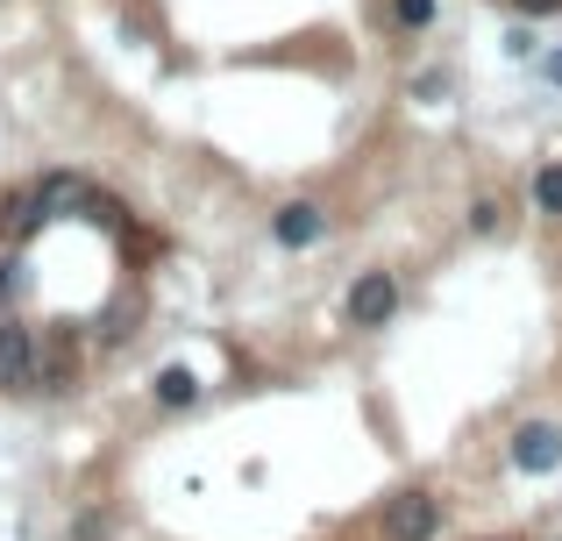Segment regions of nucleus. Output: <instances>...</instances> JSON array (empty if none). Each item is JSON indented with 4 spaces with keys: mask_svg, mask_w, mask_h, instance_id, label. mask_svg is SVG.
Segmentation results:
<instances>
[{
    "mask_svg": "<svg viewBox=\"0 0 562 541\" xmlns=\"http://www.w3.org/2000/svg\"><path fill=\"white\" fill-rule=\"evenodd\" d=\"M441 534V499L435 492H398L384 506V541H435Z\"/></svg>",
    "mask_w": 562,
    "mask_h": 541,
    "instance_id": "1",
    "label": "nucleus"
},
{
    "mask_svg": "<svg viewBox=\"0 0 562 541\" xmlns=\"http://www.w3.org/2000/svg\"><path fill=\"white\" fill-rule=\"evenodd\" d=\"M29 385H36V328L0 314V392H29Z\"/></svg>",
    "mask_w": 562,
    "mask_h": 541,
    "instance_id": "2",
    "label": "nucleus"
},
{
    "mask_svg": "<svg viewBox=\"0 0 562 541\" xmlns=\"http://www.w3.org/2000/svg\"><path fill=\"white\" fill-rule=\"evenodd\" d=\"M506 457H513V471H520V477H549L555 463H562V428H555V420H527V428L513 435Z\"/></svg>",
    "mask_w": 562,
    "mask_h": 541,
    "instance_id": "3",
    "label": "nucleus"
},
{
    "mask_svg": "<svg viewBox=\"0 0 562 541\" xmlns=\"http://www.w3.org/2000/svg\"><path fill=\"white\" fill-rule=\"evenodd\" d=\"M392 314H398V278L392 271H363L357 285H349V320H357V328H384Z\"/></svg>",
    "mask_w": 562,
    "mask_h": 541,
    "instance_id": "4",
    "label": "nucleus"
},
{
    "mask_svg": "<svg viewBox=\"0 0 562 541\" xmlns=\"http://www.w3.org/2000/svg\"><path fill=\"white\" fill-rule=\"evenodd\" d=\"M271 236L285 243V250H314V243L328 236V214H321L314 200H285V207L271 214Z\"/></svg>",
    "mask_w": 562,
    "mask_h": 541,
    "instance_id": "5",
    "label": "nucleus"
},
{
    "mask_svg": "<svg viewBox=\"0 0 562 541\" xmlns=\"http://www.w3.org/2000/svg\"><path fill=\"white\" fill-rule=\"evenodd\" d=\"M150 392H157V406H165V414H179V406H192V399H200V377H192L186 363H165Z\"/></svg>",
    "mask_w": 562,
    "mask_h": 541,
    "instance_id": "6",
    "label": "nucleus"
},
{
    "mask_svg": "<svg viewBox=\"0 0 562 541\" xmlns=\"http://www.w3.org/2000/svg\"><path fill=\"white\" fill-rule=\"evenodd\" d=\"M535 207L541 214H562V165H541L535 171Z\"/></svg>",
    "mask_w": 562,
    "mask_h": 541,
    "instance_id": "7",
    "label": "nucleus"
},
{
    "mask_svg": "<svg viewBox=\"0 0 562 541\" xmlns=\"http://www.w3.org/2000/svg\"><path fill=\"white\" fill-rule=\"evenodd\" d=\"M14 300H22V257L0 250V314H14Z\"/></svg>",
    "mask_w": 562,
    "mask_h": 541,
    "instance_id": "8",
    "label": "nucleus"
},
{
    "mask_svg": "<svg viewBox=\"0 0 562 541\" xmlns=\"http://www.w3.org/2000/svg\"><path fill=\"white\" fill-rule=\"evenodd\" d=\"M398 29H435V0H392Z\"/></svg>",
    "mask_w": 562,
    "mask_h": 541,
    "instance_id": "9",
    "label": "nucleus"
},
{
    "mask_svg": "<svg viewBox=\"0 0 562 541\" xmlns=\"http://www.w3.org/2000/svg\"><path fill=\"white\" fill-rule=\"evenodd\" d=\"M413 93H420V100H449V93H456V79H449V71H427Z\"/></svg>",
    "mask_w": 562,
    "mask_h": 541,
    "instance_id": "10",
    "label": "nucleus"
},
{
    "mask_svg": "<svg viewBox=\"0 0 562 541\" xmlns=\"http://www.w3.org/2000/svg\"><path fill=\"white\" fill-rule=\"evenodd\" d=\"M470 228H477V236H492V228H498V200H477V207H470Z\"/></svg>",
    "mask_w": 562,
    "mask_h": 541,
    "instance_id": "11",
    "label": "nucleus"
},
{
    "mask_svg": "<svg viewBox=\"0 0 562 541\" xmlns=\"http://www.w3.org/2000/svg\"><path fill=\"white\" fill-rule=\"evenodd\" d=\"M527 8H562V0H527Z\"/></svg>",
    "mask_w": 562,
    "mask_h": 541,
    "instance_id": "12",
    "label": "nucleus"
},
{
    "mask_svg": "<svg viewBox=\"0 0 562 541\" xmlns=\"http://www.w3.org/2000/svg\"><path fill=\"white\" fill-rule=\"evenodd\" d=\"M555 79H562V57H555Z\"/></svg>",
    "mask_w": 562,
    "mask_h": 541,
    "instance_id": "13",
    "label": "nucleus"
}]
</instances>
